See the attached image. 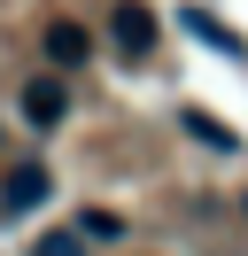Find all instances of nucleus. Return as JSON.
Returning <instances> with one entry per match:
<instances>
[{"label": "nucleus", "instance_id": "f257e3e1", "mask_svg": "<svg viewBox=\"0 0 248 256\" xmlns=\"http://www.w3.org/2000/svg\"><path fill=\"white\" fill-rule=\"evenodd\" d=\"M155 32H163V24H155V8H140V0H116V8H108V47H116L124 62H148Z\"/></svg>", "mask_w": 248, "mask_h": 256}, {"label": "nucleus", "instance_id": "f03ea898", "mask_svg": "<svg viewBox=\"0 0 248 256\" xmlns=\"http://www.w3.org/2000/svg\"><path fill=\"white\" fill-rule=\"evenodd\" d=\"M16 109H24V124H31V132H54L62 116H70V86H62L54 70H46V78H24Z\"/></svg>", "mask_w": 248, "mask_h": 256}, {"label": "nucleus", "instance_id": "7ed1b4c3", "mask_svg": "<svg viewBox=\"0 0 248 256\" xmlns=\"http://www.w3.org/2000/svg\"><path fill=\"white\" fill-rule=\"evenodd\" d=\"M46 194H54V171H46V163H16V171L0 178V210H8V218L16 210H39Z\"/></svg>", "mask_w": 248, "mask_h": 256}, {"label": "nucleus", "instance_id": "20e7f679", "mask_svg": "<svg viewBox=\"0 0 248 256\" xmlns=\"http://www.w3.org/2000/svg\"><path fill=\"white\" fill-rule=\"evenodd\" d=\"M46 62H54V70L93 62V32H86V24H70V16H54V24H46Z\"/></svg>", "mask_w": 248, "mask_h": 256}, {"label": "nucleus", "instance_id": "39448f33", "mask_svg": "<svg viewBox=\"0 0 248 256\" xmlns=\"http://www.w3.org/2000/svg\"><path fill=\"white\" fill-rule=\"evenodd\" d=\"M178 24L202 39V47H217V54H232V62H248V39H240V32H225V24H217L210 8H178Z\"/></svg>", "mask_w": 248, "mask_h": 256}, {"label": "nucleus", "instance_id": "423d86ee", "mask_svg": "<svg viewBox=\"0 0 248 256\" xmlns=\"http://www.w3.org/2000/svg\"><path fill=\"white\" fill-rule=\"evenodd\" d=\"M178 124H186V132H194V140H202V148H217V156H232V148H240V140H232V132H225V124H217V116H210V109H186V116H178Z\"/></svg>", "mask_w": 248, "mask_h": 256}, {"label": "nucleus", "instance_id": "0eeeda50", "mask_svg": "<svg viewBox=\"0 0 248 256\" xmlns=\"http://www.w3.org/2000/svg\"><path fill=\"white\" fill-rule=\"evenodd\" d=\"M31 256H86V233H39Z\"/></svg>", "mask_w": 248, "mask_h": 256}, {"label": "nucleus", "instance_id": "6e6552de", "mask_svg": "<svg viewBox=\"0 0 248 256\" xmlns=\"http://www.w3.org/2000/svg\"><path fill=\"white\" fill-rule=\"evenodd\" d=\"M78 233H93V240H116V233H124V218H108V210H86V218H78Z\"/></svg>", "mask_w": 248, "mask_h": 256}, {"label": "nucleus", "instance_id": "1a4fd4ad", "mask_svg": "<svg viewBox=\"0 0 248 256\" xmlns=\"http://www.w3.org/2000/svg\"><path fill=\"white\" fill-rule=\"evenodd\" d=\"M240 210H248V194H240Z\"/></svg>", "mask_w": 248, "mask_h": 256}]
</instances>
